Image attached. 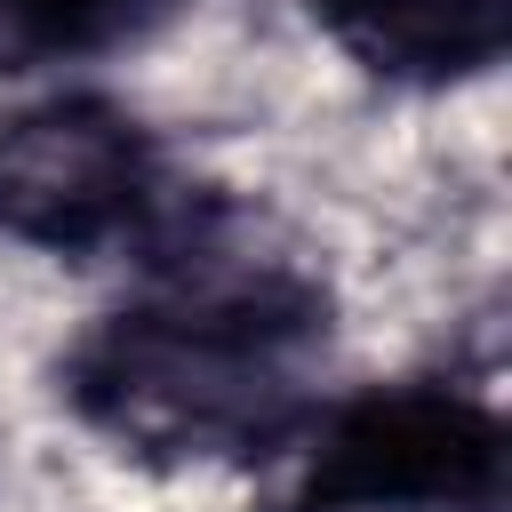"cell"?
Here are the masks:
<instances>
[{
  "label": "cell",
  "instance_id": "3",
  "mask_svg": "<svg viewBox=\"0 0 512 512\" xmlns=\"http://www.w3.org/2000/svg\"><path fill=\"white\" fill-rule=\"evenodd\" d=\"M160 216L152 136L104 96H48L0 128V232L88 256Z\"/></svg>",
  "mask_w": 512,
  "mask_h": 512
},
{
  "label": "cell",
  "instance_id": "2",
  "mask_svg": "<svg viewBox=\"0 0 512 512\" xmlns=\"http://www.w3.org/2000/svg\"><path fill=\"white\" fill-rule=\"evenodd\" d=\"M496 488L504 424L448 384H392L320 424L296 512H488Z\"/></svg>",
  "mask_w": 512,
  "mask_h": 512
},
{
  "label": "cell",
  "instance_id": "5",
  "mask_svg": "<svg viewBox=\"0 0 512 512\" xmlns=\"http://www.w3.org/2000/svg\"><path fill=\"white\" fill-rule=\"evenodd\" d=\"M168 0H0V72L64 64V56H104L136 40Z\"/></svg>",
  "mask_w": 512,
  "mask_h": 512
},
{
  "label": "cell",
  "instance_id": "1",
  "mask_svg": "<svg viewBox=\"0 0 512 512\" xmlns=\"http://www.w3.org/2000/svg\"><path fill=\"white\" fill-rule=\"evenodd\" d=\"M320 336V288L280 264H176L112 312L72 360V400L136 448H256L296 424V344Z\"/></svg>",
  "mask_w": 512,
  "mask_h": 512
},
{
  "label": "cell",
  "instance_id": "4",
  "mask_svg": "<svg viewBox=\"0 0 512 512\" xmlns=\"http://www.w3.org/2000/svg\"><path fill=\"white\" fill-rule=\"evenodd\" d=\"M328 40L376 80H472L512 48V0H320Z\"/></svg>",
  "mask_w": 512,
  "mask_h": 512
}]
</instances>
